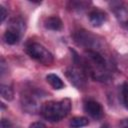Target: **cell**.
<instances>
[{"instance_id": "obj_7", "label": "cell", "mask_w": 128, "mask_h": 128, "mask_svg": "<svg viewBox=\"0 0 128 128\" xmlns=\"http://www.w3.org/2000/svg\"><path fill=\"white\" fill-rule=\"evenodd\" d=\"M90 24L94 27H100L107 20V14L101 9H93L88 15Z\"/></svg>"}, {"instance_id": "obj_17", "label": "cell", "mask_w": 128, "mask_h": 128, "mask_svg": "<svg viewBox=\"0 0 128 128\" xmlns=\"http://www.w3.org/2000/svg\"><path fill=\"white\" fill-rule=\"evenodd\" d=\"M1 128H12V123L8 119H2L1 120Z\"/></svg>"}, {"instance_id": "obj_15", "label": "cell", "mask_w": 128, "mask_h": 128, "mask_svg": "<svg viewBox=\"0 0 128 128\" xmlns=\"http://www.w3.org/2000/svg\"><path fill=\"white\" fill-rule=\"evenodd\" d=\"M88 4H89V3L84 2V1H72V2L69 3V5H70V7H71L72 9H78V8L83 9V8H86V6H87Z\"/></svg>"}, {"instance_id": "obj_14", "label": "cell", "mask_w": 128, "mask_h": 128, "mask_svg": "<svg viewBox=\"0 0 128 128\" xmlns=\"http://www.w3.org/2000/svg\"><path fill=\"white\" fill-rule=\"evenodd\" d=\"M121 99L123 105L128 109V83L124 82L121 86Z\"/></svg>"}, {"instance_id": "obj_2", "label": "cell", "mask_w": 128, "mask_h": 128, "mask_svg": "<svg viewBox=\"0 0 128 128\" xmlns=\"http://www.w3.org/2000/svg\"><path fill=\"white\" fill-rule=\"evenodd\" d=\"M26 53L43 65H51L53 63V55L43 45L39 43H30L26 46Z\"/></svg>"}, {"instance_id": "obj_19", "label": "cell", "mask_w": 128, "mask_h": 128, "mask_svg": "<svg viewBox=\"0 0 128 128\" xmlns=\"http://www.w3.org/2000/svg\"><path fill=\"white\" fill-rule=\"evenodd\" d=\"M122 128H128V119L123 121V127Z\"/></svg>"}, {"instance_id": "obj_1", "label": "cell", "mask_w": 128, "mask_h": 128, "mask_svg": "<svg viewBox=\"0 0 128 128\" xmlns=\"http://www.w3.org/2000/svg\"><path fill=\"white\" fill-rule=\"evenodd\" d=\"M71 110V100L64 98L59 101L51 100L44 103L41 107L43 117L50 122H58L65 118Z\"/></svg>"}, {"instance_id": "obj_5", "label": "cell", "mask_w": 128, "mask_h": 128, "mask_svg": "<svg viewBox=\"0 0 128 128\" xmlns=\"http://www.w3.org/2000/svg\"><path fill=\"white\" fill-rule=\"evenodd\" d=\"M84 110L85 112L93 119L98 120L103 117L104 111L100 103H98L95 100H88L84 104Z\"/></svg>"}, {"instance_id": "obj_13", "label": "cell", "mask_w": 128, "mask_h": 128, "mask_svg": "<svg viewBox=\"0 0 128 128\" xmlns=\"http://www.w3.org/2000/svg\"><path fill=\"white\" fill-rule=\"evenodd\" d=\"M88 124H89L88 118L82 117V116L74 117V118H72L71 121H70V126H71L72 128H80V127L87 126Z\"/></svg>"}, {"instance_id": "obj_3", "label": "cell", "mask_w": 128, "mask_h": 128, "mask_svg": "<svg viewBox=\"0 0 128 128\" xmlns=\"http://www.w3.org/2000/svg\"><path fill=\"white\" fill-rule=\"evenodd\" d=\"M67 79L72 85L79 90H84L87 86V78L85 71L82 67H68L65 71Z\"/></svg>"}, {"instance_id": "obj_8", "label": "cell", "mask_w": 128, "mask_h": 128, "mask_svg": "<svg viewBox=\"0 0 128 128\" xmlns=\"http://www.w3.org/2000/svg\"><path fill=\"white\" fill-rule=\"evenodd\" d=\"M44 27L51 31H59L62 29L63 23L58 16H51L44 21Z\"/></svg>"}, {"instance_id": "obj_12", "label": "cell", "mask_w": 128, "mask_h": 128, "mask_svg": "<svg viewBox=\"0 0 128 128\" xmlns=\"http://www.w3.org/2000/svg\"><path fill=\"white\" fill-rule=\"evenodd\" d=\"M0 94H1V97L7 101H11L14 98L13 89L8 85H4V84L0 85Z\"/></svg>"}, {"instance_id": "obj_4", "label": "cell", "mask_w": 128, "mask_h": 128, "mask_svg": "<svg viewBox=\"0 0 128 128\" xmlns=\"http://www.w3.org/2000/svg\"><path fill=\"white\" fill-rule=\"evenodd\" d=\"M74 39L78 45H81L85 48H89L88 50H95L99 47V42L98 40H96L95 36L84 30L76 32L74 35Z\"/></svg>"}, {"instance_id": "obj_18", "label": "cell", "mask_w": 128, "mask_h": 128, "mask_svg": "<svg viewBox=\"0 0 128 128\" xmlns=\"http://www.w3.org/2000/svg\"><path fill=\"white\" fill-rule=\"evenodd\" d=\"M29 128H46V126L42 122H34V123L30 124Z\"/></svg>"}, {"instance_id": "obj_6", "label": "cell", "mask_w": 128, "mask_h": 128, "mask_svg": "<svg viewBox=\"0 0 128 128\" xmlns=\"http://www.w3.org/2000/svg\"><path fill=\"white\" fill-rule=\"evenodd\" d=\"M21 104L23 109L28 113H36L40 108L37 99L31 93H25L21 96Z\"/></svg>"}, {"instance_id": "obj_9", "label": "cell", "mask_w": 128, "mask_h": 128, "mask_svg": "<svg viewBox=\"0 0 128 128\" xmlns=\"http://www.w3.org/2000/svg\"><path fill=\"white\" fill-rule=\"evenodd\" d=\"M20 37H21V34L18 33L17 31L13 30V29H10L8 28L6 30V32L4 33V41L9 44V45H14L16 43H18V41L20 40Z\"/></svg>"}, {"instance_id": "obj_10", "label": "cell", "mask_w": 128, "mask_h": 128, "mask_svg": "<svg viewBox=\"0 0 128 128\" xmlns=\"http://www.w3.org/2000/svg\"><path fill=\"white\" fill-rule=\"evenodd\" d=\"M46 81L56 90H60L62 88H64V82L61 80V78L59 76H57L56 74H48L46 76Z\"/></svg>"}, {"instance_id": "obj_20", "label": "cell", "mask_w": 128, "mask_h": 128, "mask_svg": "<svg viewBox=\"0 0 128 128\" xmlns=\"http://www.w3.org/2000/svg\"><path fill=\"white\" fill-rule=\"evenodd\" d=\"M101 128H110V126H109V124L105 123V124H103V125L101 126Z\"/></svg>"}, {"instance_id": "obj_21", "label": "cell", "mask_w": 128, "mask_h": 128, "mask_svg": "<svg viewBox=\"0 0 128 128\" xmlns=\"http://www.w3.org/2000/svg\"><path fill=\"white\" fill-rule=\"evenodd\" d=\"M126 27H127V29H128V22L126 23Z\"/></svg>"}, {"instance_id": "obj_11", "label": "cell", "mask_w": 128, "mask_h": 128, "mask_svg": "<svg viewBox=\"0 0 128 128\" xmlns=\"http://www.w3.org/2000/svg\"><path fill=\"white\" fill-rule=\"evenodd\" d=\"M10 29H13L15 31H17L18 33H20L21 35L24 33L25 31V22L23 21V19H21L20 17L17 18H13L10 21V25H9Z\"/></svg>"}, {"instance_id": "obj_16", "label": "cell", "mask_w": 128, "mask_h": 128, "mask_svg": "<svg viewBox=\"0 0 128 128\" xmlns=\"http://www.w3.org/2000/svg\"><path fill=\"white\" fill-rule=\"evenodd\" d=\"M7 14H8V12H7L6 8L2 5H0V21L1 22H3L5 20V18L7 17Z\"/></svg>"}]
</instances>
